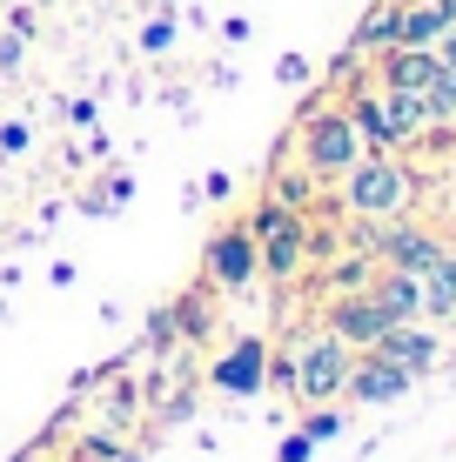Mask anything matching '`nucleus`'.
Instances as JSON below:
<instances>
[{
    "label": "nucleus",
    "mask_w": 456,
    "mask_h": 462,
    "mask_svg": "<svg viewBox=\"0 0 456 462\" xmlns=\"http://www.w3.org/2000/svg\"><path fill=\"white\" fill-rule=\"evenodd\" d=\"M21 462H41V449H27V456H21Z\"/></svg>",
    "instance_id": "27"
},
{
    "label": "nucleus",
    "mask_w": 456,
    "mask_h": 462,
    "mask_svg": "<svg viewBox=\"0 0 456 462\" xmlns=\"http://www.w3.org/2000/svg\"><path fill=\"white\" fill-rule=\"evenodd\" d=\"M416 201V168L396 148H363V162L342 174V208L356 221H396Z\"/></svg>",
    "instance_id": "1"
},
{
    "label": "nucleus",
    "mask_w": 456,
    "mask_h": 462,
    "mask_svg": "<svg viewBox=\"0 0 456 462\" xmlns=\"http://www.w3.org/2000/svg\"><path fill=\"white\" fill-rule=\"evenodd\" d=\"M356 248H369L383 268H403V275H423V268H436L450 254V242L436 228H423V221L396 215V221H356Z\"/></svg>",
    "instance_id": "5"
},
{
    "label": "nucleus",
    "mask_w": 456,
    "mask_h": 462,
    "mask_svg": "<svg viewBox=\"0 0 456 462\" xmlns=\"http://www.w3.org/2000/svg\"><path fill=\"white\" fill-rule=\"evenodd\" d=\"M376 268H383V262L363 248V254H349L342 268H329V289H336V295H356V289H369V282H376Z\"/></svg>",
    "instance_id": "19"
},
{
    "label": "nucleus",
    "mask_w": 456,
    "mask_h": 462,
    "mask_svg": "<svg viewBox=\"0 0 456 462\" xmlns=\"http://www.w3.org/2000/svg\"><path fill=\"white\" fill-rule=\"evenodd\" d=\"M376 74L396 94H423L443 74V60H436V47H383V54H376Z\"/></svg>",
    "instance_id": "12"
},
{
    "label": "nucleus",
    "mask_w": 456,
    "mask_h": 462,
    "mask_svg": "<svg viewBox=\"0 0 456 462\" xmlns=\"http://www.w3.org/2000/svg\"><path fill=\"white\" fill-rule=\"evenodd\" d=\"M168 41H175V21H148V34H141V47H148V54H162Z\"/></svg>",
    "instance_id": "22"
},
{
    "label": "nucleus",
    "mask_w": 456,
    "mask_h": 462,
    "mask_svg": "<svg viewBox=\"0 0 456 462\" xmlns=\"http://www.w3.org/2000/svg\"><path fill=\"white\" fill-rule=\"evenodd\" d=\"M27 148V127H0V154H21Z\"/></svg>",
    "instance_id": "23"
},
{
    "label": "nucleus",
    "mask_w": 456,
    "mask_h": 462,
    "mask_svg": "<svg viewBox=\"0 0 456 462\" xmlns=\"http://www.w3.org/2000/svg\"><path fill=\"white\" fill-rule=\"evenodd\" d=\"M342 107H349L363 148H410L416 134H430V115H423L416 94H396V88H383V81H376V88H356Z\"/></svg>",
    "instance_id": "4"
},
{
    "label": "nucleus",
    "mask_w": 456,
    "mask_h": 462,
    "mask_svg": "<svg viewBox=\"0 0 456 462\" xmlns=\"http://www.w3.org/2000/svg\"><path fill=\"white\" fill-rule=\"evenodd\" d=\"M115 462H148V456H141V449H115Z\"/></svg>",
    "instance_id": "26"
},
{
    "label": "nucleus",
    "mask_w": 456,
    "mask_h": 462,
    "mask_svg": "<svg viewBox=\"0 0 456 462\" xmlns=\"http://www.w3.org/2000/svg\"><path fill=\"white\" fill-rule=\"evenodd\" d=\"M316 174H309L302 162H282V168H269V201H282V208H295V215H309L316 208Z\"/></svg>",
    "instance_id": "16"
},
{
    "label": "nucleus",
    "mask_w": 456,
    "mask_h": 462,
    "mask_svg": "<svg viewBox=\"0 0 456 462\" xmlns=\"http://www.w3.org/2000/svg\"><path fill=\"white\" fill-rule=\"evenodd\" d=\"M295 162L316 174V181H342V174L363 162V134H356L349 107L342 101L302 107V121H295Z\"/></svg>",
    "instance_id": "3"
},
{
    "label": "nucleus",
    "mask_w": 456,
    "mask_h": 462,
    "mask_svg": "<svg viewBox=\"0 0 456 462\" xmlns=\"http://www.w3.org/2000/svg\"><path fill=\"white\" fill-rule=\"evenodd\" d=\"M228 188H235L228 174H209V181H201V195H209V201H228Z\"/></svg>",
    "instance_id": "24"
},
{
    "label": "nucleus",
    "mask_w": 456,
    "mask_h": 462,
    "mask_svg": "<svg viewBox=\"0 0 456 462\" xmlns=\"http://www.w3.org/2000/svg\"><path fill=\"white\" fill-rule=\"evenodd\" d=\"M248 235H256V248H262V275H275V282H295L302 275V254H309V221L295 215V208H282V201L262 195V208L242 221Z\"/></svg>",
    "instance_id": "6"
},
{
    "label": "nucleus",
    "mask_w": 456,
    "mask_h": 462,
    "mask_svg": "<svg viewBox=\"0 0 456 462\" xmlns=\"http://www.w3.org/2000/svg\"><path fill=\"white\" fill-rule=\"evenodd\" d=\"M201 275H209V289H222V295L248 289V282L262 275L256 235H248L242 221H235V228H222V235H209V248H201Z\"/></svg>",
    "instance_id": "7"
},
{
    "label": "nucleus",
    "mask_w": 456,
    "mask_h": 462,
    "mask_svg": "<svg viewBox=\"0 0 456 462\" xmlns=\"http://www.w3.org/2000/svg\"><path fill=\"white\" fill-rule=\"evenodd\" d=\"M275 81L302 88V81H309V60H302V54H282V60H275Z\"/></svg>",
    "instance_id": "21"
},
{
    "label": "nucleus",
    "mask_w": 456,
    "mask_h": 462,
    "mask_svg": "<svg viewBox=\"0 0 456 462\" xmlns=\"http://www.w3.org/2000/svg\"><path fill=\"white\" fill-rule=\"evenodd\" d=\"M369 295H376V309H383L389 322H423V275H403V268H376Z\"/></svg>",
    "instance_id": "14"
},
{
    "label": "nucleus",
    "mask_w": 456,
    "mask_h": 462,
    "mask_svg": "<svg viewBox=\"0 0 456 462\" xmlns=\"http://www.w3.org/2000/svg\"><path fill=\"white\" fill-rule=\"evenodd\" d=\"M456 27V0H396V47H436Z\"/></svg>",
    "instance_id": "13"
},
{
    "label": "nucleus",
    "mask_w": 456,
    "mask_h": 462,
    "mask_svg": "<svg viewBox=\"0 0 456 462\" xmlns=\"http://www.w3.org/2000/svg\"><path fill=\"white\" fill-rule=\"evenodd\" d=\"M416 101H423V115H430V127H450L456 121V68H443L430 88L416 94Z\"/></svg>",
    "instance_id": "18"
},
{
    "label": "nucleus",
    "mask_w": 456,
    "mask_h": 462,
    "mask_svg": "<svg viewBox=\"0 0 456 462\" xmlns=\"http://www.w3.org/2000/svg\"><path fill=\"white\" fill-rule=\"evenodd\" d=\"M456 315V248L443 254L436 268H423V322H450Z\"/></svg>",
    "instance_id": "15"
},
{
    "label": "nucleus",
    "mask_w": 456,
    "mask_h": 462,
    "mask_svg": "<svg viewBox=\"0 0 456 462\" xmlns=\"http://www.w3.org/2000/svg\"><path fill=\"white\" fill-rule=\"evenodd\" d=\"M436 60H443V68H456V27H443V41H436Z\"/></svg>",
    "instance_id": "25"
},
{
    "label": "nucleus",
    "mask_w": 456,
    "mask_h": 462,
    "mask_svg": "<svg viewBox=\"0 0 456 462\" xmlns=\"http://www.w3.org/2000/svg\"><path fill=\"white\" fill-rule=\"evenodd\" d=\"M289 356V395L302 409H316V402H342V389H349V369H356V348L342 342V336H329V328H302L295 336V348H282Z\"/></svg>",
    "instance_id": "2"
},
{
    "label": "nucleus",
    "mask_w": 456,
    "mask_h": 462,
    "mask_svg": "<svg viewBox=\"0 0 456 462\" xmlns=\"http://www.w3.org/2000/svg\"><path fill=\"white\" fill-rule=\"evenodd\" d=\"M209 389L235 395V402L262 395V389H269V342H262V336H235L222 356L209 362Z\"/></svg>",
    "instance_id": "8"
},
{
    "label": "nucleus",
    "mask_w": 456,
    "mask_h": 462,
    "mask_svg": "<svg viewBox=\"0 0 456 462\" xmlns=\"http://www.w3.org/2000/svg\"><path fill=\"white\" fill-rule=\"evenodd\" d=\"M410 389H416L410 369H396V362H383L376 348H363V356H356V369H349L342 402H349V409H389V402H403Z\"/></svg>",
    "instance_id": "9"
},
{
    "label": "nucleus",
    "mask_w": 456,
    "mask_h": 462,
    "mask_svg": "<svg viewBox=\"0 0 456 462\" xmlns=\"http://www.w3.org/2000/svg\"><path fill=\"white\" fill-rule=\"evenodd\" d=\"M322 328H329V336H342V342L356 348V356H363V348H376V342H383L389 315L376 309V295H369V289H356V295H329Z\"/></svg>",
    "instance_id": "10"
},
{
    "label": "nucleus",
    "mask_w": 456,
    "mask_h": 462,
    "mask_svg": "<svg viewBox=\"0 0 456 462\" xmlns=\"http://www.w3.org/2000/svg\"><path fill=\"white\" fill-rule=\"evenodd\" d=\"M376 356L383 362H396V369H410L416 382L443 362V342H436V328L430 322H389L383 328V342H376Z\"/></svg>",
    "instance_id": "11"
},
{
    "label": "nucleus",
    "mask_w": 456,
    "mask_h": 462,
    "mask_svg": "<svg viewBox=\"0 0 456 462\" xmlns=\"http://www.w3.org/2000/svg\"><path fill=\"white\" fill-rule=\"evenodd\" d=\"M309 456H316V442H309L302 429H289V436L275 442V462H309Z\"/></svg>",
    "instance_id": "20"
},
{
    "label": "nucleus",
    "mask_w": 456,
    "mask_h": 462,
    "mask_svg": "<svg viewBox=\"0 0 456 462\" xmlns=\"http://www.w3.org/2000/svg\"><path fill=\"white\" fill-rule=\"evenodd\" d=\"M295 429H302L316 449H329V442H342V429H349V402H316Z\"/></svg>",
    "instance_id": "17"
}]
</instances>
